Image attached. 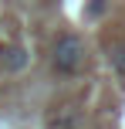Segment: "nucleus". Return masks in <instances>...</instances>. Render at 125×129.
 Wrapping results in <instances>:
<instances>
[{
	"instance_id": "nucleus-4",
	"label": "nucleus",
	"mask_w": 125,
	"mask_h": 129,
	"mask_svg": "<svg viewBox=\"0 0 125 129\" xmlns=\"http://www.w3.org/2000/svg\"><path fill=\"white\" fill-rule=\"evenodd\" d=\"M85 14H88V17H95V14H105V0H91Z\"/></svg>"
},
{
	"instance_id": "nucleus-2",
	"label": "nucleus",
	"mask_w": 125,
	"mask_h": 129,
	"mask_svg": "<svg viewBox=\"0 0 125 129\" xmlns=\"http://www.w3.org/2000/svg\"><path fill=\"white\" fill-rule=\"evenodd\" d=\"M27 61H31V58H27V51H24L20 44H7V48H0V68L10 71V75H14V71H24Z\"/></svg>"
},
{
	"instance_id": "nucleus-3",
	"label": "nucleus",
	"mask_w": 125,
	"mask_h": 129,
	"mask_svg": "<svg viewBox=\"0 0 125 129\" xmlns=\"http://www.w3.org/2000/svg\"><path fill=\"white\" fill-rule=\"evenodd\" d=\"M112 64H115V71L125 78V41H118V44L112 48Z\"/></svg>"
},
{
	"instance_id": "nucleus-1",
	"label": "nucleus",
	"mask_w": 125,
	"mask_h": 129,
	"mask_svg": "<svg viewBox=\"0 0 125 129\" xmlns=\"http://www.w3.org/2000/svg\"><path fill=\"white\" fill-rule=\"evenodd\" d=\"M51 64L58 75H78L85 64V41L78 34H61L51 48Z\"/></svg>"
}]
</instances>
